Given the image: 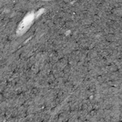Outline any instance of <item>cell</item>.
<instances>
[{"mask_svg": "<svg viewBox=\"0 0 122 122\" xmlns=\"http://www.w3.org/2000/svg\"><path fill=\"white\" fill-rule=\"evenodd\" d=\"M34 19V16L33 14H29L27 15L24 19L23 21L20 23L17 31H16V34L19 36H21L22 34H24L25 32H26V31L28 30V29L30 27L31 24H32V21Z\"/></svg>", "mask_w": 122, "mask_h": 122, "instance_id": "1", "label": "cell"}]
</instances>
